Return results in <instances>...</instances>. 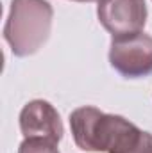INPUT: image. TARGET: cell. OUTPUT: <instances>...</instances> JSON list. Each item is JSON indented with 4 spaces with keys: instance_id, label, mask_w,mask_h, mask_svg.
Returning <instances> with one entry per match:
<instances>
[{
    "instance_id": "1",
    "label": "cell",
    "mask_w": 152,
    "mask_h": 153,
    "mask_svg": "<svg viewBox=\"0 0 152 153\" xmlns=\"http://www.w3.org/2000/svg\"><path fill=\"white\" fill-rule=\"evenodd\" d=\"M75 144L84 152L152 153V134L122 116L104 114L95 107H79L70 114Z\"/></svg>"
},
{
    "instance_id": "2",
    "label": "cell",
    "mask_w": 152,
    "mask_h": 153,
    "mask_svg": "<svg viewBox=\"0 0 152 153\" xmlns=\"http://www.w3.org/2000/svg\"><path fill=\"white\" fill-rule=\"evenodd\" d=\"M54 9L47 0H13L4 27V39L16 57L36 53L47 43Z\"/></svg>"
},
{
    "instance_id": "3",
    "label": "cell",
    "mask_w": 152,
    "mask_h": 153,
    "mask_svg": "<svg viewBox=\"0 0 152 153\" xmlns=\"http://www.w3.org/2000/svg\"><path fill=\"white\" fill-rule=\"evenodd\" d=\"M109 62L125 78H140L152 73V38L138 32L111 41Z\"/></svg>"
},
{
    "instance_id": "4",
    "label": "cell",
    "mask_w": 152,
    "mask_h": 153,
    "mask_svg": "<svg viewBox=\"0 0 152 153\" xmlns=\"http://www.w3.org/2000/svg\"><path fill=\"white\" fill-rule=\"evenodd\" d=\"M99 22L113 36L127 38L143 30L147 23L145 0H99Z\"/></svg>"
},
{
    "instance_id": "5",
    "label": "cell",
    "mask_w": 152,
    "mask_h": 153,
    "mask_svg": "<svg viewBox=\"0 0 152 153\" xmlns=\"http://www.w3.org/2000/svg\"><path fill=\"white\" fill-rule=\"evenodd\" d=\"M20 130L25 139H47L56 144L65 134L57 111L45 100H32L22 109Z\"/></svg>"
},
{
    "instance_id": "6",
    "label": "cell",
    "mask_w": 152,
    "mask_h": 153,
    "mask_svg": "<svg viewBox=\"0 0 152 153\" xmlns=\"http://www.w3.org/2000/svg\"><path fill=\"white\" fill-rule=\"evenodd\" d=\"M18 153H59V150H57V144L52 141L32 137V139H25L20 144Z\"/></svg>"
},
{
    "instance_id": "7",
    "label": "cell",
    "mask_w": 152,
    "mask_h": 153,
    "mask_svg": "<svg viewBox=\"0 0 152 153\" xmlns=\"http://www.w3.org/2000/svg\"><path fill=\"white\" fill-rule=\"evenodd\" d=\"M74 2H95V0H74Z\"/></svg>"
}]
</instances>
